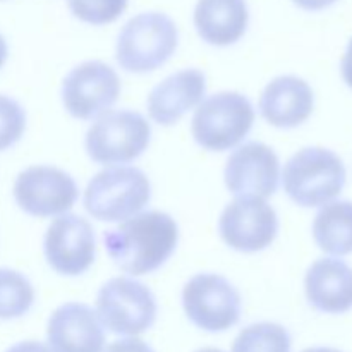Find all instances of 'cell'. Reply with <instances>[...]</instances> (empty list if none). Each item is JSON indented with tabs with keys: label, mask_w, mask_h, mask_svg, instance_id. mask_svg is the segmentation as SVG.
<instances>
[{
	"label": "cell",
	"mask_w": 352,
	"mask_h": 352,
	"mask_svg": "<svg viewBox=\"0 0 352 352\" xmlns=\"http://www.w3.org/2000/svg\"><path fill=\"white\" fill-rule=\"evenodd\" d=\"M103 244L119 270L141 277L153 274L170 260L179 244V226L167 212H141L107 230Z\"/></svg>",
	"instance_id": "obj_1"
},
{
	"label": "cell",
	"mask_w": 352,
	"mask_h": 352,
	"mask_svg": "<svg viewBox=\"0 0 352 352\" xmlns=\"http://www.w3.org/2000/svg\"><path fill=\"white\" fill-rule=\"evenodd\" d=\"M179 45L174 19L164 12H141L127 21L116 43V60L131 74H148L167 64Z\"/></svg>",
	"instance_id": "obj_2"
},
{
	"label": "cell",
	"mask_w": 352,
	"mask_h": 352,
	"mask_svg": "<svg viewBox=\"0 0 352 352\" xmlns=\"http://www.w3.org/2000/svg\"><path fill=\"white\" fill-rule=\"evenodd\" d=\"M151 199V184L141 168L116 165L89 179L82 203L89 217L98 222H126L138 215Z\"/></svg>",
	"instance_id": "obj_3"
},
{
	"label": "cell",
	"mask_w": 352,
	"mask_h": 352,
	"mask_svg": "<svg viewBox=\"0 0 352 352\" xmlns=\"http://www.w3.org/2000/svg\"><path fill=\"white\" fill-rule=\"evenodd\" d=\"M344 162L332 150L302 148L292 155L282 172L284 191L296 205L316 208L333 201L346 186Z\"/></svg>",
	"instance_id": "obj_4"
},
{
	"label": "cell",
	"mask_w": 352,
	"mask_h": 352,
	"mask_svg": "<svg viewBox=\"0 0 352 352\" xmlns=\"http://www.w3.org/2000/svg\"><path fill=\"white\" fill-rule=\"evenodd\" d=\"M254 107L239 91H219L206 96L195 109L191 120L192 140L206 151L234 150L254 124Z\"/></svg>",
	"instance_id": "obj_5"
},
{
	"label": "cell",
	"mask_w": 352,
	"mask_h": 352,
	"mask_svg": "<svg viewBox=\"0 0 352 352\" xmlns=\"http://www.w3.org/2000/svg\"><path fill=\"white\" fill-rule=\"evenodd\" d=\"M151 141V124L136 110H109L93 120L85 138L88 157L105 167L138 160Z\"/></svg>",
	"instance_id": "obj_6"
},
{
	"label": "cell",
	"mask_w": 352,
	"mask_h": 352,
	"mask_svg": "<svg viewBox=\"0 0 352 352\" xmlns=\"http://www.w3.org/2000/svg\"><path fill=\"white\" fill-rule=\"evenodd\" d=\"M95 311L109 332L138 337L155 325L158 305L146 284L134 277H113L100 287Z\"/></svg>",
	"instance_id": "obj_7"
},
{
	"label": "cell",
	"mask_w": 352,
	"mask_h": 352,
	"mask_svg": "<svg viewBox=\"0 0 352 352\" xmlns=\"http://www.w3.org/2000/svg\"><path fill=\"white\" fill-rule=\"evenodd\" d=\"M182 308L189 322L210 333L227 332L239 323L243 298L236 285L220 274H196L182 287Z\"/></svg>",
	"instance_id": "obj_8"
},
{
	"label": "cell",
	"mask_w": 352,
	"mask_h": 352,
	"mask_svg": "<svg viewBox=\"0 0 352 352\" xmlns=\"http://www.w3.org/2000/svg\"><path fill=\"white\" fill-rule=\"evenodd\" d=\"M120 91V78L112 65L102 60H86L65 76L60 98L69 116L79 120H95L112 110Z\"/></svg>",
	"instance_id": "obj_9"
},
{
	"label": "cell",
	"mask_w": 352,
	"mask_h": 352,
	"mask_svg": "<svg viewBox=\"0 0 352 352\" xmlns=\"http://www.w3.org/2000/svg\"><path fill=\"white\" fill-rule=\"evenodd\" d=\"M16 205L36 219L69 213L79 198V188L69 172L54 165H31L19 172L12 186Z\"/></svg>",
	"instance_id": "obj_10"
},
{
	"label": "cell",
	"mask_w": 352,
	"mask_h": 352,
	"mask_svg": "<svg viewBox=\"0 0 352 352\" xmlns=\"http://www.w3.org/2000/svg\"><path fill=\"white\" fill-rule=\"evenodd\" d=\"M219 234L230 250L246 254L260 253L277 239V212L267 199L239 196L223 208Z\"/></svg>",
	"instance_id": "obj_11"
},
{
	"label": "cell",
	"mask_w": 352,
	"mask_h": 352,
	"mask_svg": "<svg viewBox=\"0 0 352 352\" xmlns=\"http://www.w3.org/2000/svg\"><path fill=\"white\" fill-rule=\"evenodd\" d=\"M48 267L64 277H79L93 267L96 237L91 223L76 213L55 217L43 237Z\"/></svg>",
	"instance_id": "obj_12"
},
{
	"label": "cell",
	"mask_w": 352,
	"mask_h": 352,
	"mask_svg": "<svg viewBox=\"0 0 352 352\" xmlns=\"http://www.w3.org/2000/svg\"><path fill=\"white\" fill-rule=\"evenodd\" d=\"M223 181L236 198L251 196L267 199L278 188L280 160L274 148L260 141L239 144L227 158Z\"/></svg>",
	"instance_id": "obj_13"
},
{
	"label": "cell",
	"mask_w": 352,
	"mask_h": 352,
	"mask_svg": "<svg viewBox=\"0 0 352 352\" xmlns=\"http://www.w3.org/2000/svg\"><path fill=\"white\" fill-rule=\"evenodd\" d=\"M47 346L52 352H103L105 329L85 302H64L48 318Z\"/></svg>",
	"instance_id": "obj_14"
},
{
	"label": "cell",
	"mask_w": 352,
	"mask_h": 352,
	"mask_svg": "<svg viewBox=\"0 0 352 352\" xmlns=\"http://www.w3.org/2000/svg\"><path fill=\"white\" fill-rule=\"evenodd\" d=\"M206 74L188 67L158 82L146 98L148 116L155 124L170 127L205 100Z\"/></svg>",
	"instance_id": "obj_15"
},
{
	"label": "cell",
	"mask_w": 352,
	"mask_h": 352,
	"mask_svg": "<svg viewBox=\"0 0 352 352\" xmlns=\"http://www.w3.org/2000/svg\"><path fill=\"white\" fill-rule=\"evenodd\" d=\"M315 109L311 86L298 76H278L265 86L260 98V113L277 129H294L301 126Z\"/></svg>",
	"instance_id": "obj_16"
},
{
	"label": "cell",
	"mask_w": 352,
	"mask_h": 352,
	"mask_svg": "<svg viewBox=\"0 0 352 352\" xmlns=\"http://www.w3.org/2000/svg\"><path fill=\"white\" fill-rule=\"evenodd\" d=\"M305 294L320 313L342 315L352 309V268L337 258H320L305 275Z\"/></svg>",
	"instance_id": "obj_17"
},
{
	"label": "cell",
	"mask_w": 352,
	"mask_h": 352,
	"mask_svg": "<svg viewBox=\"0 0 352 352\" xmlns=\"http://www.w3.org/2000/svg\"><path fill=\"white\" fill-rule=\"evenodd\" d=\"M250 24L246 0H198L195 26L199 38L213 47H230L244 36Z\"/></svg>",
	"instance_id": "obj_18"
},
{
	"label": "cell",
	"mask_w": 352,
	"mask_h": 352,
	"mask_svg": "<svg viewBox=\"0 0 352 352\" xmlns=\"http://www.w3.org/2000/svg\"><path fill=\"white\" fill-rule=\"evenodd\" d=\"M316 246L332 256L352 253V201H330L313 220Z\"/></svg>",
	"instance_id": "obj_19"
},
{
	"label": "cell",
	"mask_w": 352,
	"mask_h": 352,
	"mask_svg": "<svg viewBox=\"0 0 352 352\" xmlns=\"http://www.w3.org/2000/svg\"><path fill=\"white\" fill-rule=\"evenodd\" d=\"M36 292L30 278L19 270L0 267V320L9 322L28 315Z\"/></svg>",
	"instance_id": "obj_20"
},
{
	"label": "cell",
	"mask_w": 352,
	"mask_h": 352,
	"mask_svg": "<svg viewBox=\"0 0 352 352\" xmlns=\"http://www.w3.org/2000/svg\"><path fill=\"white\" fill-rule=\"evenodd\" d=\"M292 339L280 323H251L234 339L232 352H291Z\"/></svg>",
	"instance_id": "obj_21"
},
{
	"label": "cell",
	"mask_w": 352,
	"mask_h": 352,
	"mask_svg": "<svg viewBox=\"0 0 352 352\" xmlns=\"http://www.w3.org/2000/svg\"><path fill=\"white\" fill-rule=\"evenodd\" d=\"M129 0H69L72 16L93 26H103L119 19Z\"/></svg>",
	"instance_id": "obj_22"
},
{
	"label": "cell",
	"mask_w": 352,
	"mask_h": 352,
	"mask_svg": "<svg viewBox=\"0 0 352 352\" xmlns=\"http://www.w3.org/2000/svg\"><path fill=\"white\" fill-rule=\"evenodd\" d=\"M26 131V110L16 98L0 95V151L12 148Z\"/></svg>",
	"instance_id": "obj_23"
},
{
	"label": "cell",
	"mask_w": 352,
	"mask_h": 352,
	"mask_svg": "<svg viewBox=\"0 0 352 352\" xmlns=\"http://www.w3.org/2000/svg\"><path fill=\"white\" fill-rule=\"evenodd\" d=\"M103 352H155L151 346L138 337H126L110 344Z\"/></svg>",
	"instance_id": "obj_24"
},
{
	"label": "cell",
	"mask_w": 352,
	"mask_h": 352,
	"mask_svg": "<svg viewBox=\"0 0 352 352\" xmlns=\"http://www.w3.org/2000/svg\"><path fill=\"white\" fill-rule=\"evenodd\" d=\"M6 352H52L47 344L38 342V340H23L14 346H10Z\"/></svg>",
	"instance_id": "obj_25"
},
{
	"label": "cell",
	"mask_w": 352,
	"mask_h": 352,
	"mask_svg": "<svg viewBox=\"0 0 352 352\" xmlns=\"http://www.w3.org/2000/svg\"><path fill=\"white\" fill-rule=\"evenodd\" d=\"M340 71H342V78L346 85L352 89V38L347 45V50L342 57V64H340Z\"/></svg>",
	"instance_id": "obj_26"
},
{
	"label": "cell",
	"mask_w": 352,
	"mask_h": 352,
	"mask_svg": "<svg viewBox=\"0 0 352 352\" xmlns=\"http://www.w3.org/2000/svg\"><path fill=\"white\" fill-rule=\"evenodd\" d=\"M292 2L305 10H322L327 9L329 6H332L337 0H292Z\"/></svg>",
	"instance_id": "obj_27"
},
{
	"label": "cell",
	"mask_w": 352,
	"mask_h": 352,
	"mask_svg": "<svg viewBox=\"0 0 352 352\" xmlns=\"http://www.w3.org/2000/svg\"><path fill=\"white\" fill-rule=\"evenodd\" d=\"M7 57H9V47H7L6 38L0 34V69H2L3 64L7 62Z\"/></svg>",
	"instance_id": "obj_28"
},
{
	"label": "cell",
	"mask_w": 352,
	"mask_h": 352,
	"mask_svg": "<svg viewBox=\"0 0 352 352\" xmlns=\"http://www.w3.org/2000/svg\"><path fill=\"white\" fill-rule=\"evenodd\" d=\"M301 352H342V351L332 349V347H309V349H305Z\"/></svg>",
	"instance_id": "obj_29"
},
{
	"label": "cell",
	"mask_w": 352,
	"mask_h": 352,
	"mask_svg": "<svg viewBox=\"0 0 352 352\" xmlns=\"http://www.w3.org/2000/svg\"><path fill=\"white\" fill-rule=\"evenodd\" d=\"M195 352H226V351L217 349V347H203V349H198V351H195Z\"/></svg>",
	"instance_id": "obj_30"
}]
</instances>
